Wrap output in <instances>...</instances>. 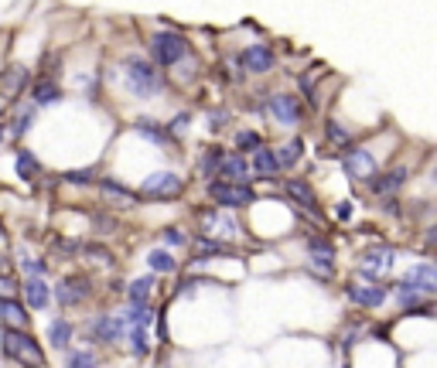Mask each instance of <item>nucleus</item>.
I'll use <instances>...</instances> for the list:
<instances>
[{"instance_id": "nucleus-13", "label": "nucleus", "mask_w": 437, "mask_h": 368, "mask_svg": "<svg viewBox=\"0 0 437 368\" xmlns=\"http://www.w3.org/2000/svg\"><path fill=\"white\" fill-rule=\"evenodd\" d=\"M406 178H410V168H393V170H386V174H376L373 181H369V188H373V195L376 198H393L400 188L406 184Z\"/></svg>"}, {"instance_id": "nucleus-4", "label": "nucleus", "mask_w": 437, "mask_h": 368, "mask_svg": "<svg viewBox=\"0 0 437 368\" xmlns=\"http://www.w3.org/2000/svg\"><path fill=\"white\" fill-rule=\"evenodd\" d=\"M181 191H185V181H181L178 174H171V170H161V174H151V178L141 184V195H137V198H144V201H171V198H178Z\"/></svg>"}, {"instance_id": "nucleus-23", "label": "nucleus", "mask_w": 437, "mask_h": 368, "mask_svg": "<svg viewBox=\"0 0 437 368\" xmlns=\"http://www.w3.org/2000/svg\"><path fill=\"white\" fill-rule=\"evenodd\" d=\"M0 317L7 321V327H14V331L28 327V310L17 304V300H0Z\"/></svg>"}, {"instance_id": "nucleus-17", "label": "nucleus", "mask_w": 437, "mask_h": 368, "mask_svg": "<svg viewBox=\"0 0 437 368\" xmlns=\"http://www.w3.org/2000/svg\"><path fill=\"white\" fill-rule=\"evenodd\" d=\"M308 252H311V270L321 276H331V262H335V245L325 235H308Z\"/></svg>"}, {"instance_id": "nucleus-40", "label": "nucleus", "mask_w": 437, "mask_h": 368, "mask_svg": "<svg viewBox=\"0 0 437 368\" xmlns=\"http://www.w3.org/2000/svg\"><path fill=\"white\" fill-rule=\"evenodd\" d=\"M218 164H222V150L212 147V150H205V157L199 160V170H202V174H216Z\"/></svg>"}, {"instance_id": "nucleus-34", "label": "nucleus", "mask_w": 437, "mask_h": 368, "mask_svg": "<svg viewBox=\"0 0 437 368\" xmlns=\"http://www.w3.org/2000/svg\"><path fill=\"white\" fill-rule=\"evenodd\" d=\"M82 256H86V260H93L96 266H113V252H109L106 245H99V242L82 245Z\"/></svg>"}, {"instance_id": "nucleus-38", "label": "nucleus", "mask_w": 437, "mask_h": 368, "mask_svg": "<svg viewBox=\"0 0 437 368\" xmlns=\"http://www.w3.org/2000/svg\"><path fill=\"white\" fill-rule=\"evenodd\" d=\"M31 123H34V109H21L14 116V123H11V137H24L28 130H31Z\"/></svg>"}, {"instance_id": "nucleus-15", "label": "nucleus", "mask_w": 437, "mask_h": 368, "mask_svg": "<svg viewBox=\"0 0 437 368\" xmlns=\"http://www.w3.org/2000/svg\"><path fill=\"white\" fill-rule=\"evenodd\" d=\"M348 300L356 307H369V310H376V307H383L386 300H390V290H383L379 283H352L348 287Z\"/></svg>"}, {"instance_id": "nucleus-26", "label": "nucleus", "mask_w": 437, "mask_h": 368, "mask_svg": "<svg viewBox=\"0 0 437 368\" xmlns=\"http://www.w3.org/2000/svg\"><path fill=\"white\" fill-rule=\"evenodd\" d=\"M151 287H154V276H141L130 283V307H151Z\"/></svg>"}, {"instance_id": "nucleus-45", "label": "nucleus", "mask_w": 437, "mask_h": 368, "mask_svg": "<svg viewBox=\"0 0 437 368\" xmlns=\"http://www.w3.org/2000/svg\"><path fill=\"white\" fill-rule=\"evenodd\" d=\"M21 266H24V273H31V280H41V273H45V262L41 260H24Z\"/></svg>"}, {"instance_id": "nucleus-9", "label": "nucleus", "mask_w": 437, "mask_h": 368, "mask_svg": "<svg viewBox=\"0 0 437 368\" xmlns=\"http://www.w3.org/2000/svg\"><path fill=\"white\" fill-rule=\"evenodd\" d=\"M28 65H11V68H4L0 72V103H14L21 92L28 89Z\"/></svg>"}, {"instance_id": "nucleus-41", "label": "nucleus", "mask_w": 437, "mask_h": 368, "mask_svg": "<svg viewBox=\"0 0 437 368\" xmlns=\"http://www.w3.org/2000/svg\"><path fill=\"white\" fill-rule=\"evenodd\" d=\"M14 293H17V280L7 273H0V300H11Z\"/></svg>"}, {"instance_id": "nucleus-19", "label": "nucleus", "mask_w": 437, "mask_h": 368, "mask_svg": "<svg viewBox=\"0 0 437 368\" xmlns=\"http://www.w3.org/2000/svg\"><path fill=\"white\" fill-rule=\"evenodd\" d=\"M287 195H291V198H294L301 208H308L314 218H321V205H318V195H314V188L308 181H301V178L287 181Z\"/></svg>"}, {"instance_id": "nucleus-33", "label": "nucleus", "mask_w": 437, "mask_h": 368, "mask_svg": "<svg viewBox=\"0 0 437 368\" xmlns=\"http://www.w3.org/2000/svg\"><path fill=\"white\" fill-rule=\"evenodd\" d=\"M301 153H304V140L294 137L281 153H277V160H281V170H283V168H294L297 160H301Z\"/></svg>"}, {"instance_id": "nucleus-35", "label": "nucleus", "mask_w": 437, "mask_h": 368, "mask_svg": "<svg viewBox=\"0 0 437 368\" xmlns=\"http://www.w3.org/2000/svg\"><path fill=\"white\" fill-rule=\"evenodd\" d=\"M260 147H263V140H260V133H256V130H239V133H236V153L260 150Z\"/></svg>"}, {"instance_id": "nucleus-1", "label": "nucleus", "mask_w": 437, "mask_h": 368, "mask_svg": "<svg viewBox=\"0 0 437 368\" xmlns=\"http://www.w3.org/2000/svg\"><path fill=\"white\" fill-rule=\"evenodd\" d=\"M124 82H126V92L137 96V99H151V96H157V92L164 89V76L157 72V65H151L141 55H126Z\"/></svg>"}, {"instance_id": "nucleus-8", "label": "nucleus", "mask_w": 437, "mask_h": 368, "mask_svg": "<svg viewBox=\"0 0 437 368\" xmlns=\"http://www.w3.org/2000/svg\"><path fill=\"white\" fill-rule=\"evenodd\" d=\"M266 109H270V116L283 126H297L301 116H304V106H301V99L297 96H270L266 99Z\"/></svg>"}, {"instance_id": "nucleus-5", "label": "nucleus", "mask_w": 437, "mask_h": 368, "mask_svg": "<svg viewBox=\"0 0 437 368\" xmlns=\"http://www.w3.org/2000/svg\"><path fill=\"white\" fill-rule=\"evenodd\" d=\"M393 260H396V252H393V245H369V249H362L359 256V276L362 280H383V276L393 270Z\"/></svg>"}, {"instance_id": "nucleus-27", "label": "nucleus", "mask_w": 437, "mask_h": 368, "mask_svg": "<svg viewBox=\"0 0 437 368\" xmlns=\"http://www.w3.org/2000/svg\"><path fill=\"white\" fill-rule=\"evenodd\" d=\"M191 245H195L199 260H205V256H229V245L218 242V239H209V235H199Z\"/></svg>"}, {"instance_id": "nucleus-10", "label": "nucleus", "mask_w": 437, "mask_h": 368, "mask_svg": "<svg viewBox=\"0 0 437 368\" xmlns=\"http://www.w3.org/2000/svg\"><path fill=\"white\" fill-rule=\"evenodd\" d=\"M89 297V280L82 273H72V276H65L62 283L55 287V300L62 307H76V304H82Z\"/></svg>"}, {"instance_id": "nucleus-16", "label": "nucleus", "mask_w": 437, "mask_h": 368, "mask_svg": "<svg viewBox=\"0 0 437 368\" xmlns=\"http://www.w3.org/2000/svg\"><path fill=\"white\" fill-rule=\"evenodd\" d=\"M239 65H243L246 72H253V76H263V72H270V68H273V48H270V45H250V48H243V55H239Z\"/></svg>"}, {"instance_id": "nucleus-37", "label": "nucleus", "mask_w": 437, "mask_h": 368, "mask_svg": "<svg viewBox=\"0 0 437 368\" xmlns=\"http://www.w3.org/2000/svg\"><path fill=\"white\" fill-rule=\"evenodd\" d=\"M393 297H396V304L403 307H410V310H413V307H421V293L413 290V287H406V283H396V290H393Z\"/></svg>"}, {"instance_id": "nucleus-29", "label": "nucleus", "mask_w": 437, "mask_h": 368, "mask_svg": "<svg viewBox=\"0 0 437 368\" xmlns=\"http://www.w3.org/2000/svg\"><path fill=\"white\" fill-rule=\"evenodd\" d=\"M209 229L218 235V242H226V239H239V225H236V218H229V215H216V222L209 225Z\"/></svg>"}, {"instance_id": "nucleus-7", "label": "nucleus", "mask_w": 437, "mask_h": 368, "mask_svg": "<svg viewBox=\"0 0 437 368\" xmlns=\"http://www.w3.org/2000/svg\"><path fill=\"white\" fill-rule=\"evenodd\" d=\"M209 195L218 201V208H243L253 201V188L250 184H226V181H212L209 184Z\"/></svg>"}, {"instance_id": "nucleus-2", "label": "nucleus", "mask_w": 437, "mask_h": 368, "mask_svg": "<svg viewBox=\"0 0 437 368\" xmlns=\"http://www.w3.org/2000/svg\"><path fill=\"white\" fill-rule=\"evenodd\" d=\"M0 341H4V354L14 358L28 368H45V352L38 348V341L31 337V331H14V327H4L0 331Z\"/></svg>"}, {"instance_id": "nucleus-44", "label": "nucleus", "mask_w": 437, "mask_h": 368, "mask_svg": "<svg viewBox=\"0 0 437 368\" xmlns=\"http://www.w3.org/2000/svg\"><path fill=\"white\" fill-rule=\"evenodd\" d=\"M226 123H229V113H226V109H218V113H209V130H212V133H218Z\"/></svg>"}, {"instance_id": "nucleus-28", "label": "nucleus", "mask_w": 437, "mask_h": 368, "mask_svg": "<svg viewBox=\"0 0 437 368\" xmlns=\"http://www.w3.org/2000/svg\"><path fill=\"white\" fill-rule=\"evenodd\" d=\"M325 137H328V143H331V147H338V150H348V143H352V133L335 120L325 123Z\"/></svg>"}, {"instance_id": "nucleus-25", "label": "nucleus", "mask_w": 437, "mask_h": 368, "mask_svg": "<svg viewBox=\"0 0 437 368\" xmlns=\"http://www.w3.org/2000/svg\"><path fill=\"white\" fill-rule=\"evenodd\" d=\"M24 300H28V307H34V310H41V307H48V297H51V293H48V283L45 280H28V283H24Z\"/></svg>"}, {"instance_id": "nucleus-14", "label": "nucleus", "mask_w": 437, "mask_h": 368, "mask_svg": "<svg viewBox=\"0 0 437 368\" xmlns=\"http://www.w3.org/2000/svg\"><path fill=\"white\" fill-rule=\"evenodd\" d=\"M403 283H406V287H413L421 297H434V293H437V270H434V262H417V266L403 276Z\"/></svg>"}, {"instance_id": "nucleus-47", "label": "nucleus", "mask_w": 437, "mask_h": 368, "mask_svg": "<svg viewBox=\"0 0 437 368\" xmlns=\"http://www.w3.org/2000/svg\"><path fill=\"white\" fill-rule=\"evenodd\" d=\"M4 137H7V130H4V126H0V143H4Z\"/></svg>"}, {"instance_id": "nucleus-22", "label": "nucleus", "mask_w": 437, "mask_h": 368, "mask_svg": "<svg viewBox=\"0 0 437 368\" xmlns=\"http://www.w3.org/2000/svg\"><path fill=\"white\" fill-rule=\"evenodd\" d=\"M31 99H34V106H51V103L62 99V89H59L55 78H41V82L31 86Z\"/></svg>"}, {"instance_id": "nucleus-36", "label": "nucleus", "mask_w": 437, "mask_h": 368, "mask_svg": "<svg viewBox=\"0 0 437 368\" xmlns=\"http://www.w3.org/2000/svg\"><path fill=\"white\" fill-rule=\"evenodd\" d=\"M65 368H99V358H96L93 352H69V358H65Z\"/></svg>"}, {"instance_id": "nucleus-42", "label": "nucleus", "mask_w": 437, "mask_h": 368, "mask_svg": "<svg viewBox=\"0 0 437 368\" xmlns=\"http://www.w3.org/2000/svg\"><path fill=\"white\" fill-rule=\"evenodd\" d=\"M161 239H164L168 245H185V232L178 229V225H168V229L161 232Z\"/></svg>"}, {"instance_id": "nucleus-6", "label": "nucleus", "mask_w": 437, "mask_h": 368, "mask_svg": "<svg viewBox=\"0 0 437 368\" xmlns=\"http://www.w3.org/2000/svg\"><path fill=\"white\" fill-rule=\"evenodd\" d=\"M342 168L348 174V181H373L376 178V157L366 147H348L342 153Z\"/></svg>"}, {"instance_id": "nucleus-32", "label": "nucleus", "mask_w": 437, "mask_h": 368, "mask_svg": "<svg viewBox=\"0 0 437 368\" xmlns=\"http://www.w3.org/2000/svg\"><path fill=\"white\" fill-rule=\"evenodd\" d=\"M126 341H130V354H134V358H147V354H151V341H147V331H141V327H130Z\"/></svg>"}, {"instance_id": "nucleus-48", "label": "nucleus", "mask_w": 437, "mask_h": 368, "mask_svg": "<svg viewBox=\"0 0 437 368\" xmlns=\"http://www.w3.org/2000/svg\"><path fill=\"white\" fill-rule=\"evenodd\" d=\"M0 270H4V256H0Z\"/></svg>"}, {"instance_id": "nucleus-18", "label": "nucleus", "mask_w": 437, "mask_h": 368, "mask_svg": "<svg viewBox=\"0 0 437 368\" xmlns=\"http://www.w3.org/2000/svg\"><path fill=\"white\" fill-rule=\"evenodd\" d=\"M124 334H126L124 317H106V314H99L93 321V337H99L103 344H113V341H120Z\"/></svg>"}, {"instance_id": "nucleus-24", "label": "nucleus", "mask_w": 437, "mask_h": 368, "mask_svg": "<svg viewBox=\"0 0 437 368\" xmlns=\"http://www.w3.org/2000/svg\"><path fill=\"white\" fill-rule=\"evenodd\" d=\"M48 344L51 348H69L72 344V324L65 321V317H55V321L48 324Z\"/></svg>"}, {"instance_id": "nucleus-3", "label": "nucleus", "mask_w": 437, "mask_h": 368, "mask_svg": "<svg viewBox=\"0 0 437 368\" xmlns=\"http://www.w3.org/2000/svg\"><path fill=\"white\" fill-rule=\"evenodd\" d=\"M151 51H154V61L161 68H171V65L188 58V38L181 31H157L151 38Z\"/></svg>"}, {"instance_id": "nucleus-46", "label": "nucleus", "mask_w": 437, "mask_h": 368, "mask_svg": "<svg viewBox=\"0 0 437 368\" xmlns=\"http://www.w3.org/2000/svg\"><path fill=\"white\" fill-rule=\"evenodd\" d=\"M335 218H338V222H348V218H352V201H338V205H335Z\"/></svg>"}, {"instance_id": "nucleus-11", "label": "nucleus", "mask_w": 437, "mask_h": 368, "mask_svg": "<svg viewBox=\"0 0 437 368\" xmlns=\"http://www.w3.org/2000/svg\"><path fill=\"white\" fill-rule=\"evenodd\" d=\"M99 195H103V201H106L109 208H116V212H130L134 205H137V191H130V188H124L120 181H99Z\"/></svg>"}, {"instance_id": "nucleus-20", "label": "nucleus", "mask_w": 437, "mask_h": 368, "mask_svg": "<svg viewBox=\"0 0 437 368\" xmlns=\"http://www.w3.org/2000/svg\"><path fill=\"white\" fill-rule=\"evenodd\" d=\"M134 130L141 133V137H147L151 143H157V147H164V143H174V137L168 133V126L164 123L151 120V116H141V120H134Z\"/></svg>"}, {"instance_id": "nucleus-43", "label": "nucleus", "mask_w": 437, "mask_h": 368, "mask_svg": "<svg viewBox=\"0 0 437 368\" xmlns=\"http://www.w3.org/2000/svg\"><path fill=\"white\" fill-rule=\"evenodd\" d=\"M65 181H69V184H93V168H86V170H69V174H65Z\"/></svg>"}, {"instance_id": "nucleus-31", "label": "nucleus", "mask_w": 437, "mask_h": 368, "mask_svg": "<svg viewBox=\"0 0 437 368\" xmlns=\"http://www.w3.org/2000/svg\"><path fill=\"white\" fill-rule=\"evenodd\" d=\"M147 262H151V270L154 273H178V262H174V256L171 252H164V249H154L151 256H147Z\"/></svg>"}, {"instance_id": "nucleus-12", "label": "nucleus", "mask_w": 437, "mask_h": 368, "mask_svg": "<svg viewBox=\"0 0 437 368\" xmlns=\"http://www.w3.org/2000/svg\"><path fill=\"white\" fill-rule=\"evenodd\" d=\"M218 178L226 184H250L246 178H250V160H246V153H222V164H218L216 170Z\"/></svg>"}, {"instance_id": "nucleus-39", "label": "nucleus", "mask_w": 437, "mask_h": 368, "mask_svg": "<svg viewBox=\"0 0 437 368\" xmlns=\"http://www.w3.org/2000/svg\"><path fill=\"white\" fill-rule=\"evenodd\" d=\"M124 321H130L134 327H141V331H144L147 324L154 321V307H130V314H126Z\"/></svg>"}, {"instance_id": "nucleus-30", "label": "nucleus", "mask_w": 437, "mask_h": 368, "mask_svg": "<svg viewBox=\"0 0 437 368\" xmlns=\"http://www.w3.org/2000/svg\"><path fill=\"white\" fill-rule=\"evenodd\" d=\"M34 174H41L38 157H34L31 150H21V153H17V178H21V181H31Z\"/></svg>"}, {"instance_id": "nucleus-21", "label": "nucleus", "mask_w": 437, "mask_h": 368, "mask_svg": "<svg viewBox=\"0 0 437 368\" xmlns=\"http://www.w3.org/2000/svg\"><path fill=\"white\" fill-rule=\"evenodd\" d=\"M250 170H256L260 178H273V174H281V160H277V150H270V147H260V150H253Z\"/></svg>"}]
</instances>
